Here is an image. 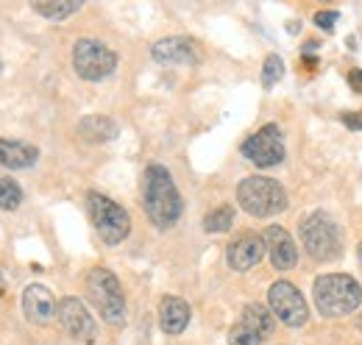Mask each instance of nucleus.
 I'll use <instances>...</instances> for the list:
<instances>
[{"label": "nucleus", "instance_id": "1", "mask_svg": "<svg viewBox=\"0 0 362 345\" xmlns=\"http://www.w3.org/2000/svg\"><path fill=\"white\" fill-rule=\"evenodd\" d=\"M142 206L156 228H170L181 217V195L162 165H148L142 175Z\"/></svg>", "mask_w": 362, "mask_h": 345}, {"label": "nucleus", "instance_id": "2", "mask_svg": "<svg viewBox=\"0 0 362 345\" xmlns=\"http://www.w3.org/2000/svg\"><path fill=\"white\" fill-rule=\"evenodd\" d=\"M315 306L323 317H343L349 312H357L362 301V287L357 279L346 273H326L315 279Z\"/></svg>", "mask_w": 362, "mask_h": 345}, {"label": "nucleus", "instance_id": "3", "mask_svg": "<svg viewBox=\"0 0 362 345\" xmlns=\"http://www.w3.org/2000/svg\"><path fill=\"white\" fill-rule=\"evenodd\" d=\"M237 204L251 217H271L279 215L287 206V192L284 187L268 178V175H251L243 178L237 187Z\"/></svg>", "mask_w": 362, "mask_h": 345}, {"label": "nucleus", "instance_id": "4", "mask_svg": "<svg viewBox=\"0 0 362 345\" xmlns=\"http://www.w3.org/2000/svg\"><path fill=\"white\" fill-rule=\"evenodd\" d=\"M87 296L92 306L100 312V317L112 326H123L126 320V296L120 290V281L106 267H92L87 276Z\"/></svg>", "mask_w": 362, "mask_h": 345}, {"label": "nucleus", "instance_id": "5", "mask_svg": "<svg viewBox=\"0 0 362 345\" xmlns=\"http://www.w3.org/2000/svg\"><path fill=\"white\" fill-rule=\"evenodd\" d=\"M87 206H90L92 226H95L98 237L106 245H120L132 234V217H129V212L120 204H115L112 198H106L100 192H90Z\"/></svg>", "mask_w": 362, "mask_h": 345}, {"label": "nucleus", "instance_id": "6", "mask_svg": "<svg viewBox=\"0 0 362 345\" xmlns=\"http://www.w3.org/2000/svg\"><path fill=\"white\" fill-rule=\"evenodd\" d=\"M304 251L317 262H332L340 257V228L326 212H313L298 228Z\"/></svg>", "mask_w": 362, "mask_h": 345}, {"label": "nucleus", "instance_id": "7", "mask_svg": "<svg viewBox=\"0 0 362 345\" xmlns=\"http://www.w3.org/2000/svg\"><path fill=\"white\" fill-rule=\"evenodd\" d=\"M73 67L84 81H103L115 73L117 56L112 47H106L98 40H78L73 47Z\"/></svg>", "mask_w": 362, "mask_h": 345}, {"label": "nucleus", "instance_id": "8", "mask_svg": "<svg viewBox=\"0 0 362 345\" xmlns=\"http://www.w3.org/2000/svg\"><path fill=\"white\" fill-rule=\"evenodd\" d=\"M243 156L248 162H254L257 168H276L284 162V136L279 126H265L257 134H251L245 142H243Z\"/></svg>", "mask_w": 362, "mask_h": 345}, {"label": "nucleus", "instance_id": "9", "mask_svg": "<svg viewBox=\"0 0 362 345\" xmlns=\"http://www.w3.org/2000/svg\"><path fill=\"white\" fill-rule=\"evenodd\" d=\"M268 303H271V312H276V317L290 329L304 326L310 317V309H307L301 290L290 281H276L268 290Z\"/></svg>", "mask_w": 362, "mask_h": 345}, {"label": "nucleus", "instance_id": "10", "mask_svg": "<svg viewBox=\"0 0 362 345\" xmlns=\"http://www.w3.org/2000/svg\"><path fill=\"white\" fill-rule=\"evenodd\" d=\"M59 323L64 326V332L70 337L84 340V343H92L95 334H98V323L92 320L87 306L78 301V298H73V296L59 301Z\"/></svg>", "mask_w": 362, "mask_h": 345}, {"label": "nucleus", "instance_id": "11", "mask_svg": "<svg viewBox=\"0 0 362 345\" xmlns=\"http://www.w3.org/2000/svg\"><path fill=\"white\" fill-rule=\"evenodd\" d=\"M268 245H265V237L254 234V231H245L240 234L234 242H228L226 248V259H228V267L237 270V273H245L251 267H257L262 257H265Z\"/></svg>", "mask_w": 362, "mask_h": 345}, {"label": "nucleus", "instance_id": "12", "mask_svg": "<svg viewBox=\"0 0 362 345\" xmlns=\"http://www.w3.org/2000/svg\"><path fill=\"white\" fill-rule=\"evenodd\" d=\"M23 309L25 317L37 326H47L53 317H59V303L45 284H28L23 293Z\"/></svg>", "mask_w": 362, "mask_h": 345}, {"label": "nucleus", "instance_id": "13", "mask_svg": "<svg viewBox=\"0 0 362 345\" xmlns=\"http://www.w3.org/2000/svg\"><path fill=\"white\" fill-rule=\"evenodd\" d=\"M262 237H265V245H268V254H271V262L276 270H290V267H296V262H298V248H296L293 237H290L281 226H271Z\"/></svg>", "mask_w": 362, "mask_h": 345}, {"label": "nucleus", "instance_id": "14", "mask_svg": "<svg viewBox=\"0 0 362 345\" xmlns=\"http://www.w3.org/2000/svg\"><path fill=\"white\" fill-rule=\"evenodd\" d=\"M153 59L162 62V64H195L201 56H198V45L187 37H168V40H159L153 45Z\"/></svg>", "mask_w": 362, "mask_h": 345}, {"label": "nucleus", "instance_id": "15", "mask_svg": "<svg viewBox=\"0 0 362 345\" xmlns=\"http://www.w3.org/2000/svg\"><path fill=\"white\" fill-rule=\"evenodd\" d=\"M189 323V303L176 298V296H168L159 303V326L165 334H181Z\"/></svg>", "mask_w": 362, "mask_h": 345}, {"label": "nucleus", "instance_id": "16", "mask_svg": "<svg viewBox=\"0 0 362 345\" xmlns=\"http://www.w3.org/2000/svg\"><path fill=\"white\" fill-rule=\"evenodd\" d=\"M40 151L34 145L17 142V139H0V165L8 170H25L37 162Z\"/></svg>", "mask_w": 362, "mask_h": 345}, {"label": "nucleus", "instance_id": "17", "mask_svg": "<svg viewBox=\"0 0 362 345\" xmlns=\"http://www.w3.org/2000/svg\"><path fill=\"white\" fill-rule=\"evenodd\" d=\"M78 134H81V139H87V142H109V139H115L120 129H117V123L112 120V117H106V115H90V117H84L81 123H78Z\"/></svg>", "mask_w": 362, "mask_h": 345}, {"label": "nucleus", "instance_id": "18", "mask_svg": "<svg viewBox=\"0 0 362 345\" xmlns=\"http://www.w3.org/2000/svg\"><path fill=\"white\" fill-rule=\"evenodd\" d=\"M240 323H243L245 329H251V332H254L257 337H262V340L273 332V315L262 303H248V306L243 309Z\"/></svg>", "mask_w": 362, "mask_h": 345}, {"label": "nucleus", "instance_id": "19", "mask_svg": "<svg viewBox=\"0 0 362 345\" xmlns=\"http://www.w3.org/2000/svg\"><path fill=\"white\" fill-rule=\"evenodd\" d=\"M31 8H34L37 14L47 17V20L59 23V20L70 17V14H76V11L81 8V3H78V0H34Z\"/></svg>", "mask_w": 362, "mask_h": 345}, {"label": "nucleus", "instance_id": "20", "mask_svg": "<svg viewBox=\"0 0 362 345\" xmlns=\"http://www.w3.org/2000/svg\"><path fill=\"white\" fill-rule=\"evenodd\" d=\"M231 223H234V209L231 206H218V209H212L209 215L204 217V228L209 234H223V231L231 228Z\"/></svg>", "mask_w": 362, "mask_h": 345}, {"label": "nucleus", "instance_id": "21", "mask_svg": "<svg viewBox=\"0 0 362 345\" xmlns=\"http://www.w3.org/2000/svg\"><path fill=\"white\" fill-rule=\"evenodd\" d=\"M23 204V189L17 187V181L11 178H0V209L14 212Z\"/></svg>", "mask_w": 362, "mask_h": 345}, {"label": "nucleus", "instance_id": "22", "mask_svg": "<svg viewBox=\"0 0 362 345\" xmlns=\"http://www.w3.org/2000/svg\"><path fill=\"white\" fill-rule=\"evenodd\" d=\"M281 76H284V62H281V56L271 53V56L265 59V67H262V84L271 89Z\"/></svg>", "mask_w": 362, "mask_h": 345}, {"label": "nucleus", "instance_id": "23", "mask_svg": "<svg viewBox=\"0 0 362 345\" xmlns=\"http://www.w3.org/2000/svg\"><path fill=\"white\" fill-rule=\"evenodd\" d=\"M228 345H262V337H257L243 323H234L231 326V334H228Z\"/></svg>", "mask_w": 362, "mask_h": 345}, {"label": "nucleus", "instance_id": "24", "mask_svg": "<svg viewBox=\"0 0 362 345\" xmlns=\"http://www.w3.org/2000/svg\"><path fill=\"white\" fill-rule=\"evenodd\" d=\"M337 17H340L337 11H317L315 23L320 25V28H323V31H326V34H332V31H334V23H337Z\"/></svg>", "mask_w": 362, "mask_h": 345}, {"label": "nucleus", "instance_id": "25", "mask_svg": "<svg viewBox=\"0 0 362 345\" xmlns=\"http://www.w3.org/2000/svg\"><path fill=\"white\" fill-rule=\"evenodd\" d=\"M340 120H343L349 129H360L362 131V112H349V115H343Z\"/></svg>", "mask_w": 362, "mask_h": 345}, {"label": "nucleus", "instance_id": "26", "mask_svg": "<svg viewBox=\"0 0 362 345\" xmlns=\"http://www.w3.org/2000/svg\"><path fill=\"white\" fill-rule=\"evenodd\" d=\"M349 81L354 84L357 92H362V70H351V73H349Z\"/></svg>", "mask_w": 362, "mask_h": 345}, {"label": "nucleus", "instance_id": "27", "mask_svg": "<svg viewBox=\"0 0 362 345\" xmlns=\"http://www.w3.org/2000/svg\"><path fill=\"white\" fill-rule=\"evenodd\" d=\"M357 257H360V264H362V242H360V248H357Z\"/></svg>", "mask_w": 362, "mask_h": 345}, {"label": "nucleus", "instance_id": "28", "mask_svg": "<svg viewBox=\"0 0 362 345\" xmlns=\"http://www.w3.org/2000/svg\"><path fill=\"white\" fill-rule=\"evenodd\" d=\"M0 293H3V276H0Z\"/></svg>", "mask_w": 362, "mask_h": 345}, {"label": "nucleus", "instance_id": "29", "mask_svg": "<svg viewBox=\"0 0 362 345\" xmlns=\"http://www.w3.org/2000/svg\"><path fill=\"white\" fill-rule=\"evenodd\" d=\"M0 70H3V64H0Z\"/></svg>", "mask_w": 362, "mask_h": 345}]
</instances>
